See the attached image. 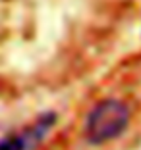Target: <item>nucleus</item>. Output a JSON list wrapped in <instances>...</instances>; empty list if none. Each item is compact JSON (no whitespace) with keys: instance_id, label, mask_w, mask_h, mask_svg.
<instances>
[{"instance_id":"f03ea898","label":"nucleus","mask_w":141,"mask_h":150,"mask_svg":"<svg viewBox=\"0 0 141 150\" xmlns=\"http://www.w3.org/2000/svg\"><path fill=\"white\" fill-rule=\"evenodd\" d=\"M54 123H56V115L52 112H47L25 131L12 133L8 137H4L0 141V150H33L49 135V131L52 129Z\"/></svg>"},{"instance_id":"f257e3e1","label":"nucleus","mask_w":141,"mask_h":150,"mask_svg":"<svg viewBox=\"0 0 141 150\" xmlns=\"http://www.w3.org/2000/svg\"><path fill=\"white\" fill-rule=\"evenodd\" d=\"M130 123V110L116 98H104L87 114L83 133L91 144H102L118 139Z\"/></svg>"}]
</instances>
